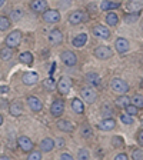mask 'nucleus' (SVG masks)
<instances>
[{"instance_id":"1","label":"nucleus","mask_w":143,"mask_h":160,"mask_svg":"<svg viewBox=\"0 0 143 160\" xmlns=\"http://www.w3.org/2000/svg\"><path fill=\"white\" fill-rule=\"evenodd\" d=\"M110 87H112V90L115 93H119V94H126L129 92V84L123 79H120V77H115V79L110 80Z\"/></svg>"},{"instance_id":"2","label":"nucleus","mask_w":143,"mask_h":160,"mask_svg":"<svg viewBox=\"0 0 143 160\" xmlns=\"http://www.w3.org/2000/svg\"><path fill=\"white\" fill-rule=\"evenodd\" d=\"M20 42H22V33H20V30H13L10 34H7L6 40H4L6 46L12 47V49H14V47L19 46Z\"/></svg>"},{"instance_id":"3","label":"nucleus","mask_w":143,"mask_h":160,"mask_svg":"<svg viewBox=\"0 0 143 160\" xmlns=\"http://www.w3.org/2000/svg\"><path fill=\"white\" fill-rule=\"evenodd\" d=\"M17 146H19V149L22 150V152H24V153H30L32 150H34V143L26 136H20L19 139H17Z\"/></svg>"},{"instance_id":"4","label":"nucleus","mask_w":143,"mask_h":160,"mask_svg":"<svg viewBox=\"0 0 143 160\" xmlns=\"http://www.w3.org/2000/svg\"><path fill=\"white\" fill-rule=\"evenodd\" d=\"M94 56L100 60H107L113 56V50L110 49L109 46H99L94 50Z\"/></svg>"},{"instance_id":"5","label":"nucleus","mask_w":143,"mask_h":160,"mask_svg":"<svg viewBox=\"0 0 143 160\" xmlns=\"http://www.w3.org/2000/svg\"><path fill=\"white\" fill-rule=\"evenodd\" d=\"M70 89H72V80L66 76L60 77L59 83H57V90H59V93L60 94H67L70 92Z\"/></svg>"},{"instance_id":"6","label":"nucleus","mask_w":143,"mask_h":160,"mask_svg":"<svg viewBox=\"0 0 143 160\" xmlns=\"http://www.w3.org/2000/svg\"><path fill=\"white\" fill-rule=\"evenodd\" d=\"M82 97H83V100L86 103L92 104L96 102L97 94H96L93 87H83V89H82Z\"/></svg>"},{"instance_id":"7","label":"nucleus","mask_w":143,"mask_h":160,"mask_svg":"<svg viewBox=\"0 0 143 160\" xmlns=\"http://www.w3.org/2000/svg\"><path fill=\"white\" fill-rule=\"evenodd\" d=\"M43 19L46 23H59L60 22V13L54 9H47L43 13Z\"/></svg>"},{"instance_id":"8","label":"nucleus","mask_w":143,"mask_h":160,"mask_svg":"<svg viewBox=\"0 0 143 160\" xmlns=\"http://www.w3.org/2000/svg\"><path fill=\"white\" fill-rule=\"evenodd\" d=\"M87 20V14L82 10H76L69 16V23L70 24H80Z\"/></svg>"},{"instance_id":"9","label":"nucleus","mask_w":143,"mask_h":160,"mask_svg":"<svg viewBox=\"0 0 143 160\" xmlns=\"http://www.w3.org/2000/svg\"><path fill=\"white\" fill-rule=\"evenodd\" d=\"M64 112V103H63V100H54L53 103H52V106H50V113H52V116L54 117H59L62 116Z\"/></svg>"},{"instance_id":"10","label":"nucleus","mask_w":143,"mask_h":160,"mask_svg":"<svg viewBox=\"0 0 143 160\" xmlns=\"http://www.w3.org/2000/svg\"><path fill=\"white\" fill-rule=\"evenodd\" d=\"M60 57H62V60H63V63L69 67H73L74 64L77 63V56L73 53V52H70V50H64Z\"/></svg>"},{"instance_id":"11","label":"nucleus","mask_w":143,"mask_h":160,"mask_svg":"<svg viewBox=\"0 0 143 160\" xmlns=\"http://www.w3.org/2000/svg\"><path fill=\"white\" fill-rule=\"evenodd\" d=\"M92 33H93L96 37H100V39H105V40H107L110 37V30L107 29L106 26H103V24L94 26L93 29H92Z\"/></svg>"},{"instance_id":"12","label":"nucleus","mask_w":143,"mask_h":160,"mask_svg":"<svg viewBox=\"0 0 143 160\" xmlns=\"http://www.w3.org/2000/svg\"><path fill=\"white\" fill-rule=\"evenodd\" d=\"M27 104H29L30 110L34 112V113H39L40 110L43 109V103H42V100L36 96H29L27 97Z\"/></svg>"},{"instance_id":"13","label":"nucleus","mask_w":143,"mask_h":160,"mask_svg":"<svg viewBox=\"0 0 143 160\" xmlns=\"http://www.w3.org/2000/svg\"><path fill=\"white\" fill-rule=\"evenodd\" d=\"M30 9L33 10L34 13H44L47 10V2L46 0H33L30 3Z\"/></svg>"},{"instance_id":"14","label":"nucleus","mask_w":143,"mask_h":160,"mask_svg":"<svg viewBox=\"0 0 143 160\" xmlns=\"http://www.w3.org/2000/svg\"><path fill=\"white\" fill-rule=\"evenodd\" d=\"M115 47H116L117 53H120V54L126 53L127 50H129V40H126L125 37H119L115 42Z\"/></svg>"},{"instance_id":"15","label":"nucleus","mask_w":143,"mask_h":160,"mask_svg":"<svg viewBox=\"0 0 143 160\" xmlns=\"http://www.w3.org/2000/svg\"><path fill=\"white\" fill-rule=\"evenodd\" d=\"M22 80H23V83L27 84V86H33V84H36L39 82V74L34 73V72H27V73L23 74Z\"/></svg>"},{"instance_id":"16","label":"nucleus","mask_w":143,"mask_h":160,"mask_svg":"<svg viewBox=\"0 0 143 160\" xmlns=\"http://www.w3.org/2000/svg\"><path fill=\"white\" fill-rule=\"evenodd\" d=\"M126 7L130 13H139L143 9V0H129Z\"/></svg>"},{"instance_id":"17","label":"nucleus","mask_w":143,"mask_h":160,"mask_svg":"<svg viewBox=\"0 0 143 160\" xmlns=\"http://www.w3.org/2000/svg\"><path fill=\"white\" fill-rule=\"evenodd\" d=\"M49 42L52 44H54V46H57V44H60L62 42H63V34H62V32L57 29L52 30L49 34Z\"/></svg>"},{"instance_id":"18","label":"nucleus","mask_w":143,"mask_h":160,"mask_svg":"<svg viewBox=\"0 0 143 160\" xmlns=\"http://www.w3.org/2000/svg\"><path fill=\"white\" fill-rule=\"evenodd\" d=\"M115 126H116V122L112 117H106L99 123V129L103 130V132H109V130H113Z\"/></svg>"},{"instance_id":"19","label":"nucleus","mask_w":143,"mask_h":160,"mask_svg":"<svg viewBox=\"0 0 143 160\" xmlns=\"http://www.w3.org/2000/svg\"><path fill=\"white\" fill-rule=\"evenodd\" d=\"M53 149H54V140L53 139L46 137V139H43L40 142V150L44 152V153H49V152H52Z\"/></svg>"},{"instance_id":"20","label":"nucleus","mask_w":143,"mask_h":160,"mask_svg":"<svg viewBox=\"0 0 143 160\" xmlns=\"http://www.w3.org/2000/svg\"><path fill=\"white\" fill-rule=\"evenodd\" d=\"M57 129L59 130H62V132H64V133H72V132H73V124L70 123L69 120H59V122H57Z\"/></svg>"},{"instance_id":"21","label":"nucleus","mask_w":143,"mask_h":160,"mask_svg":"<svg viewBox=\"0 0 143 160\" xmlns=\"http://www.w3.org/2000/svg\"><path fill=\"white\" fill-rule=\"evenodd\" d=\"M10 114L14 117H19L20 114L23 113V104L20 103V102H13V103L10 104Z\"/></svg>"},{"instance_id":"22","label":"nucleus","mask_w":143,"mask_h":160,"mask_svg":"<svg viewBox=\"0 0 143 160\" xmlns=\"http://www.w3.org/2000/svg\"><path fill=\"white\" fill-rule=\"evenodd\" d=\"M115 104H116L117 107H120V109H126L130 104V97L127 96V94H120V96L115 100Z\"/></svg>"},{"instance_id":"23","label":"nucleus","mask_w":143,"mask_h":160,"mask_svg":"<svg viewBox=\"0 0 143 160\" xmlns=\"http://www.w3.org/2000/svg\"><path fill=\"white\" fill-rule=\"evenodd\" d=\"M120 7V3L119 2H110V0H103L102 4H100V9L103 10V12H109V10H115Z\"/></svg>"},{"instance_id":"24","label":"nucleus","mask_w":143,"mask_h":160,"mask_svg":"<svg viewBox=\"0 0 143 160\" xmlns=\"http://www.w3.org/2000/svg\"><path fill=\"white\" fill-rule=\"evenodd\" d=\"M86 42H87V34L86 33H80V34H77V36L74 37L72 43H73L74 47L80 49V47H83L84 44H86Z\"/></svg>"},{"instance_id":"25","label":"nucleus","mask_w":143,"mask_h":160,"mask_svg":"<svg viewBox=\"0 0 143 160\" xmlns=\"http://www.w3.org/2000/svg\"><path fill=\"white\" fill-rule=\"evenodd\" d=\"M72 109H73L74 113L82 114L84 112V103L80 99H77V97H76V99L72 100Z\"/></svg>"},{"instance_id":"26","label":"nucleus","mask_w":143,"mask_h":160,"mask_svg":"<svg viewBox=\"0 0 143 160\" xmlns=\"http://www.w3.org/2000/svg\"><path fill=\"white\" fill-rule=\"evenodd\" d=\"M86 80H87V83L92 84V86H99L102 79H100V76L96 72H90V73L86 74Z\"/></svg>"},{"instance_id":"27","label":"nucleus","mask_w":143,"mask_h":160,"mask_svg":"<svg viewBox=\"0 0 143 160\" xmlns=\"http://www.w3.org/2000/svg\"><path fill=\"white\" fill-rule=\"evenodd\" d=\"M106 23L109 24V26L115 27L117 23H119V16H117L116 13H113V12H110V13L106 16Z\"/></svg>"},{"instance_id":"28","label":"nucleus","mask_w":143,"mask_h":160,"mask_svg":"<svg viewBox=\"0 0 143 160\" xmlns=\"http://www.w3.org/2000/svg\"><path fill=\"white\" fill-rule=\"evenodd\" d=\"M12 56H13V49H12V47L6 46L0 50V57H2V60H10Z\"/></svg>"},{"instance_id":"29","label":"nucleus","mask_w":143,"mask_h":160,"mask_svg":"<svg viewBox=\"0 0 143 160\" xmlns=\"http://www.w3.org/2000/svg\"><path fill=\"white\" fill-rule=\"evenodd\" d=\"M80 134H82V137L83 139H90V137H93V129H92V126H83L82 127V130H80Z\"/></svg>"},{"instance_id":"30","label":"nucleus","mask_w":143,"mask_h":160,"mask_svg":"<svg viewBox=\"0 0 143 160\" xmlns=\"http://www.w3.org/2000/svg\"><path fill=\"white\" fill-rule=\"evenodd\" d=\"M20 62L24 64H32L33 63V54L30 52H24V53L20 54Z\"/></svg>"},{"instance_id":"31","label":"nucleus","mask_w":143,"mask_h":160,"mask_svg":"<svg viewBox=\"0 0 143 160\" xmlns=\"http://www.w3.org/2000/svg\"><path fill=\"white\" fill-rule=\"evenodd\" d=\"M130 103L135 104L137 109H142L143 107V96L142 94H135V96L130 99Z\"/></svg>"},{"instance_id":"32","label":"nucleus","mask_w":143,"mask_h":160,"mask_svg":"<svg viewBox=\"0 0 143 160\" xmlns=\"http://www.w3.org/2000/svg\"><path fill=\"white\" fill-rule=\"evenodd\" d=\"M10 27V19L6 16H0V32H4Z\"/></svg>"},{"instance_id":"33","label":"nucleus","mask_w":143,"mask_h":160,"mask_svg":"<svg viewBox=\"0 0 143 160\" xmlns=\"http://www.w3.org/2000/svg\"><path fill=\"white\" fill-rule=\"evenodd\" d=\"M77 160H90V153L87 149H80L77 152Z\"/></svg>"},{"instance_id":"34","label":"nucleus","mask_w":143,"mask_h":160,"mask_svg":"<svg viewBox=\"0 0 143 160\" xmlns=\"http://www.w3.org/2000/svg\"><path fill=\"white\" fill-rule=\"evenodd\" d=\"M120 120H122V123L123 124H126V126H130V124H133L135 123V119H133V116H130V114H122L120 116Z\"/></svg>"},{"instance_id":"35","label":"nucleus","mask_w":143,"mask_h":160,"mask_svg":"<svg viewBox=\"0 0 143 160\" xmlns=\"http://www.w3.org/2000/svg\"><path fill=\"white\" fill-rule=\"evenodd\" d=\"M22 17H23V10H20V9H16L10 13V19L13 20V22H17V20H20Z\"/></svg>"},{"instance_id":"36","label":"nucleus","mask_w":143,"mask_h":160,"mask_svg":"<svg viewBox=\"0 0 143 160\" xmlns=\"http://www.w3.org/2000/svg\"><path fill=\"white\" fill-rule=\"evenodd\" d=\"M43 86L49 90H53L54 87H56V82H54L53 77H47V79L43 82Z\"/></svg>"},{"instance_id":"37","label":"nucleus","mask_w":143,"mask_h":160,"mask_svg":"<svg viewBox=\"0 0 143 160\" xmlns=\"http://www.w3.org/2000/svg\"><path fill=\"white\" fill-rule=\"evenodd\" d=\"M27 160H42V153L37 150H32L27 156Z\"/></svg>"},{"instance_id":"38","label":"nucleus","mask_w":143,"mask_h":160,"mask_svg":"<svg viewBox=\"0 0 143 160\" xmlns=\"http://www.w3.org/2000/svg\"><path fill=\"white\" fill-rule=\"evenodd\" d=\"M137 19H139V13H129L125 16V22H126V23H133Z\"/></svg>"},{"instance_id":"39","label":"nucleus","mask_w":143,"mask_h":160,"mask_svg":"<svg viewBox=\"0 0 143 160\" xmlns=\"http://www.w3.org/2000/svg\"><path fill=\"white\" fill-rule=\"evenodd\" d=\"M132 159L133 160H143V150L142 149H135L132 153Z\"/></svg>"},{"instance_id":"40","label":"nucleus","mask_w":143,"mask_h":160,"mask_svg":"<svg viewBox=\"0 0 143 160\" xmlns=\"http://www.w3.org/2000/svg\"><path fill=\"white\" fill-rule=\"evenodd\" d=\"M125 110H126V113L130 114V116H135V114H137V112H139V109H137L135 104H132V103H130Z\"/></svg>"},{"instance_id":"41","label":"nucleus","mask_w":143,"mask_h":160,"mask_svg":"<svg viewBox=\"0 0 143 160\" xmlns=\"http://www.w3.org/2000/svg\"><path fill=\"white\" fill-rule=\"evenodd\" d=\"M112 144H113L115 147H122L123 146V139L120 136H115L113 139H112Z\"/></svg>"},{"instance_id":"42","label":"nucleus","mask_w":143,"mask_h":160,"mask_svg":"<svg viewBox=\"0 0 143 160\" xmlns=\"http://www.w3.org/2000/svg\"><path fill=\"white\" fill-rule=\"evenodd\" d=\"M102 113L105 114V116H107V117H110L112 114H113V110L110 109V106L109 104H105V107L102 109Z\"/></svg>"},{"instance_id":"43","label":"nucleus","mask_w":143,"mask_h":160,"mask_svg":"<svg viewBox=\"0 0 143 160\" xmlns=\"http://www.w3.org/2000/svg\"><path fill=\"white\" fill-rule=\"evenodd\" d=\"M136 139H137V143H139V144H140V146H143V129H142V130H140L139 133H137Z\"/></svg>"},{"instance_id":"44","label":"nucleus","mask_w":143,"mask_h":160,"mask_svg":"<svg viewBox=\"0 0 143 160\" xmlns=\"http://www.w3.org/2000/svg\"><path fill=\"white\" fill-rule=\"evenodd\" d=\"M115 160H129V157H127L126 153H119L116 157H115Z\"/></svg>"},{"instance_id":"45","label":"nucleus","mask_w":143,"mask_h":160,"mask_svg":"<svg viewBox=\"0 0 143 160\" xmlns=\"http://www.w3.org/2000/svg\"><path fill=\"white\" fill-rule=\"evenodd\" d=\"M60 160H74V159H73V156H72V154L63 153L62 156H60Z\"/></svg>"},{"instance_id":"46","label":"nucleus","mask_w":143,"mask_h":160,"mask_svg":"<svg viewBox=\"0 0 143 160\" xmlns=\"http://www.w3.org/2000/svg\"><path fill=\"white\" fill-rule=\"evenodd\" d=\"M54 144H57V147H59V149H63V147H64V142L62 139H57V142H54Z\"/></svg>"},{"instance_id":"47","label":"nucleus","mask_w":143,"mask_h":160,"mask_svg":"<svg viewBox=\"0 0 143 160\" xmlns=\"http://www.w3.org/2000/svg\"><path fill=\"white\" fill-rule=\"evenodd\" d=\"M9 90V86H0V93H7Z\"/></svg>"},{"instance_id":"48","label":"nucleus","mask_w":143,"mask_h":160,"mask_svg":"<svg viewBox=\"0 0 143 160\" xmlns=\"http://www.w3.org/2000/svg\"><path fill=\"white\" fill-rule=\"evenodd\" d=\"M0 160H10V157H7V156H0Z\"/></svg>"},{"instance_id":"49","label":"nucleus","mask_w":143,"mask_h":160,"mask_svg":"<svg viewBox=\"0 0 143 160\" xmlns=\"http://www.w3.org/2000/svg\"><path fill=\"white\" fill-rule=\"evenodd\" d=\"M4 3H6V0H0V7H3Z\"/></svg>"},{"instance_id":"50","label":"nucleus","mask_w":143,"mask_h":160,"mask_svg":"<svg viewBox=\"0 0 143 160\" xmlns=\"http://www.w3.org/2000/svg\"><path fill=\"white\" fill-rule=\"evenodd\" d=\"M2 123H3V116L0 114V126H2Z\"/></svg>"}]
</instances>
